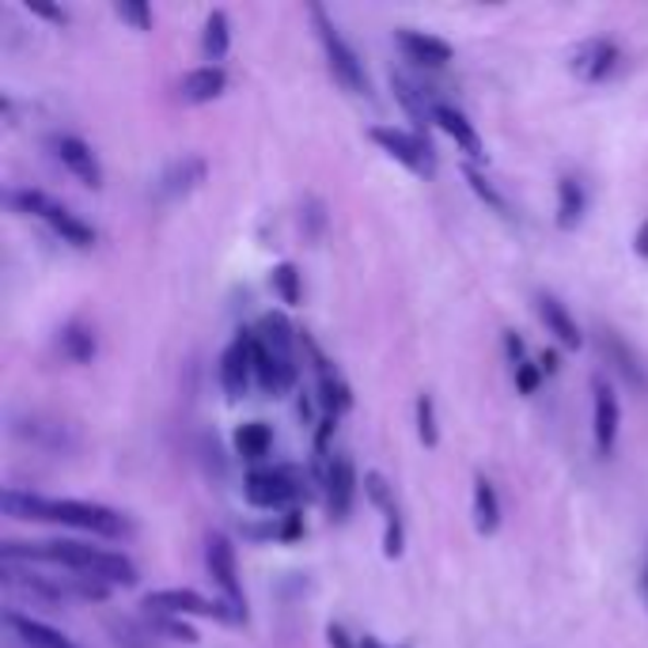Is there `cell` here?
Masks as SVG:
<instances>
[{
	"label": "cell",
	"mask_w": 648,
	"mask_h": 648,
	"mask_svg": "<svg viewBox=\"0 0 648 648\" xmlns=\"http://www.w3.org/2000/svg\"><path fill=\"white\" fill-rule=\"evenodd\" d=\"M539 380H542V368L539 364H519L516 368V387L524 391V395H535V391H539Z\"/></svg>",
	"instance_id": "e575fe53"
},
{
	"label": "cell",
	"mask_w": 648,
	"mask_h": 648,
	"mask_svg": "<svg viewBox=\"0 0 648 648\" xmlns=\"http://www.w3.org/2000/svg\"><path fill=\"white\" fill-rule=\"evenodd\" d=\"M50 148H53L58 164L65 167L72 179H80L84 187H92V190L103 187V167H99V159H95V152L87 148V144L80 141V137H69V133H61V137L50 141Z\"/></svg>",
	"instance_id": "e0dca14e"
},
{
	"label": "cell",
	"mask_w": 648,
	"mask_h": 648,
	"mask_svg": "<svg viewBox=\"0 0 648 648\" xmlns=\"http://www.w3.org/2000/svg\"><path fill=\"white\" fill-rule=\"evenodd\" d=\"M463 175H467V182H470V190H475V194H478V197H482V202H485V205H490V209H497V213H508V202H504V197H501V190H497V187H493V182H490V179H485V175H482V171H478V167H475V164H467V167H463Z\"/></svg>",
	"instance_id": "1f68e13d"
},
{
	"label": "cell",
	"mask_w": 648,
	"mask_h": 648,
	"mask_svg": "<svg viewBox=\"0 0 648 648\" xmlns=\"http://www.w3.org/2000/svg\"><path fill=\"white\" fill-rule=\"evenodd\" d=\"M4 626L12 629V637L20 641L23 648H76L69 641V637H61L58 629H50L46 622L31 619V614H20V611H8L4 614Z\"/></svg>",
	"instance_id": "ffe728a7"
},
{
	"label": "cell",
	"mask_w": 648,
	"mask_h": 648,
	"mask_svg": "<svg viewBox=\"0 0 648 648\" xmlns=\"http://www.w3.org/2000/svg\"><path fill=\"white\" fill-rule=\"evenodd\" d=\"M326 641H331V648H360V641L353 645V637H349L346 626H338V622L326 626Z\"/></svg>",
	"instance_id": "8d00e7d4"
},
{
	"label": "cell",
	"mask_w": 648,
	"mask_h": 648,
	"mask_svg": "<svg viewBox=\"0 0 648 648\" xmlns=\"http://www.w3.org/2000/svg\"><path fill=\"white\" fill-rule=\"evenodd\" d=\"M619 61H622V53L611 38H588V43H580L573 50L569 69L580 80H588V84H599V80H607L614 69H619Z\"/></svg>",
	"instance_id": "5bb4252c"
},
{
	"label": "cell",
	"mask_w": 648,
	"mask_h": 648,
	"mask_svg": "<svg viewBox=\"0 0 648 648\" xmlns=\"http://www.w3.org/2000/svg\"><path fill=\"white\" fill-rule=\"evenodd\" d=\"M368 137L380 144L391 159H398L403 167H410L413 175H432L436 171V156H432V144L421 133H406L395 125H375L368 130Z\"/></svg>",
	"instance_id": "9c48e42d"
},
{
	"label": "cell",
	"mask_w": 648,
	"mask_h": 648,
	"mask_svg": "<svg viewBox=\"0 0 648 648\" xmlns=\"http://www.w3.org/2000/svg\"><path fill=\"white\" fill-rule=\"evenodd\" d=\"M599 349H603L607 364H611L614 372H619L622 380L629 383V387H637V391L645 387V372H641V364H637L634 349H629L626 341L619 338V334H614V331H603V334H599Z\"/></svg>",
	"instance_id": "603a6c76"
},
{
	"label": "cell",
	"mask_w": 648,
	"mask_h": 648,
	"mask_svg": "<svg viewBox=\"0 0 648 648\" xmlns=\"http://www.w3.org/2000/svg\"><path fill=\"white\" fill-rule=\"evenodd\" d=\"M364 493H368V501H372L375 508L383 512V554L398 557V554H403L406 531H403V512H398L395 490H391L387 478H383L380 470H368V475H364Z\"/></svg>",
	"instance_id": "30bf717a"
},
{
	"label": "cell",
	"mask_w": 648,
	"mask_h": 648,
	"mask_svg": "<svg viewBox=\"0 0 648 648\" xmlns=\"http://www.w3.org/2000/svg\"><path fill=\"white\" fill-rule=\"evenodd\" d=\"M254 380V331H239L220 357V383L228 398H243Z\"/></svg>",
	"instance_id": "7c38bea8"
},
{
	"label": "cell",
	"mask_w": 648,
	"mask_h": 648,
	"mask_svg": "<svg viewBox=\"0 0 648 648\" xmlns=\"http://www.w3.org/2000/svg\"><path fill=\"white\" fill-rule=\"evenodd\" d=\"M591 432H596V452L599 455H611L614 452V440H619V425H622V406L619 395L607 380H591Z\"/></svg>",
	"instance_id": "4fadbf2b"
},
{
	"label": "cell",
	"mask_w": 648,
	"mask_h": 648,
	"mask_svg": "<svg viewBox=\"0 0 648 648\" xmlns=\"http://www.w3.org/2000/svg\"><path fill=\"white\" fill-rule=\"evenodd\" d=\"M243 493L254 508H288L308 490H303V475L296 467H262L247 475Z\"/></svg>",
	"instance_id": "5b68a950"
},
{
	"label": "cell",
	"mask_w": 648,
	"mask_h": 648,
	"mask_svg": "<svg viewBox=\"0 0 648 648\" xmlns=\"http://www.w3.org/2000/svg\"><path fill=\"white\" fill-rule=\"evenodd\" d=\"M144 611H164V614H197V619H220V622H239V614L228 603L205 599L194 588H159L144 596Z\"/></svg>",
	"instance_id": "ba28073f"
},
{
	"label": "cell",
	"mask_w": 648,
	"mask_h": 648,
	"mask_svg": "<svg viewBox=\"0 0 648 648\" xmlns=\"http://www.w3.org/2000/svg\"><path fill=\"white\" fill-rule=\"evenodd\" d=\"M4 562H50L61 569H72L76 576H92L103 584H122L133 588L137 584V565L130 557L115 554V550L92 547V542H4Z\"/></svg>",
	"instance_id": "6da1fadb"
},
{
	"label": "cell",
	"mask_w": 648,
	"mask_h": 648,
	"mask_svg": "<svg viewBox=\"0 0 648 648\" xmlns=\"http://www.w3.org/2000/svg\"><path fill=\"white\" fill-rule=\"evenodd\" d=\"M539 368H542V372H557V353H542Z\"/></svg>",
	"instance_id": "ab89813d"
},
{
	"label": "cell",
	"mask_w": 648,
	"mask_h": 648,
	"mask_svg": "<svg viewBox=\"0 0 648 648\" xmlns=\"http://www.w3.org/2000/svg\"><path fill=\"white\" fill-rule=\"evenodd\" d=\"M504 349H508V360L512 364H524V338H516V334H504Z\"/></svg>",
	"instance_id": "74e56055"
},
{
	"label": "cell",
	"mask_w": 648,
	"mask_h": 648,
	"mask_svg": "<svg viewBox=\"0 0 648 648\" xmlns=\"http://www.w3.org/2000/svg\"><path fill=\"white\" fill-rule=\"evenodd\" d=\"M398 46H403L406 58L418 61V65H429V69H440L452 61V46H447L444 38L425 35V31H398Z\"/></svg>",
	"instance_id": "44dd1931"
},
{
	"label": "cell",
	"mask_w": 648,
	"mask_h": 648,
	"mask_svg": "<svg viewBox=\"0 0 648 648\" xmlns=\"http://www.w3.org/2000/svg\"><path fill=\"white\" fill-rule=\"evenodd\" d=\"M539 319L565 349H580L584 334H580V326H576V319L569 315V308H565L557 296H539Z\"/></svg>",
	"instance_id": "7402d4cb"
},
{
	"label": "cell",
	"mask_w": 648,
	"mask_h": 648,
	"mask_svg": "<svg viewBox=\"0 0 648 648\" xmlns=\"http://www.w3.org/2000/svg\"><path fill=\"white\" fill-rule=\"evenodd\" d=\"M326 493V508H331L334 519H346L353 512V497H357V467L346 452H334V459L326 463V470L319 475Z\"/></svg>",
	"instance_id": "8fae6325"
},
{
	"label": "cell",
	"mask_w": 648,
	"mask_h": 648,
	"mask_svg": "<svg viewBox=\"0 0 648 648\" xmlns=\"http://www.w3.org/2000/svg\"><path fill=\"white\" fill-rule=\"evenodd\" d=\"M641 591H645V599H648V565H645V573H641Z\"/></svg>",
	"instance_id": "b9f144b4"
},
{
	"label": "cell",
	"mask_w": 648,
	"mask_h": 648,
	"mask_svg": "<svg viewBox=\"0 0 648 648\" xmlns=\"http://www.w3.org/2000/svg\"><path fill=\"white\" fill-rule=\"evenodd\" d=\"M27 8H31V12H35V15H43V20L58 23V27H65V23H69V15L61 12V8H53V4H38V0H31Z\"/></svg>",
	"instance_id": "d590c367"
},
{
	"label": "cell",
	"mask_w": 648,
	"mask_h": 648,
	"mask_svg": "<svg viewBox=\"0 0 648 648\" xmlns=\"http://www.w3.org/2000/svg\"><path fill=\"white\" fill-rule=\"evenodd\" d=\"M269 447H274V432L269 425H262V421H247V425L236 429V452L243 455V459H266Z\"/></svg>",
	"instance_id": "f1b7e54d"
},
{
	"label": "cell",
	"mask_w": 648,
	"mask_h": 648,
	"mask_svg": "<svg viewBox=\"0 0 648 648\" xmlns=\"http://www.w3.org/2000/svg\"><path fill=\"white\" fill-rule=\"evenodd\" d=\"M115 15L122 23H130L133 31H152V8L144 0H118Z\"/></svg>",
	"instance_id": "d6a6232c"
},
{
	"label": "cell",
	"mask_w": 648,
	"mask_h": 648,
	"mask_svg": "<svg viewBox=\"0 0 648 648\" xmlns=\"http://www.w3.org/2000/svg\"><path fill=\"white\" fill-rule=\"evenodd\" d=\"M308 15L319 31V43H323V50H326V65H331L334 80H338L341 87H349L353 95H364L368 76H364V65H360L357 50L338 35V27H334V20L326 15L323 4H308Z\"/></svg>",
	"instance_id": "277c9868"
},
{
	"label": "cell",
	"mask_w": 648,
	"mask_h": 648,
	"mask_svg": "<svg viewBox=\"0 0 648 648\" xmlns=\"http://www.w3.org/2000/svg\"><path fill=\"white\" fill-rule=\"evenodd\" d=\"M634 251L641 254V259H648V220L637 228V236H634Z\"/></svg>",
	"instance_id": "f35d334b"
},
{
	"label": "cell",
	"mask_w": 648,
	"mask_h": 648,
	"mask_svg": "<svg viewBox=\"0 0 648 648\" xmlns=\"http://www.w3.org/2000/svg\"><path fill=\"white\" fill-rule=\"evenodd\" d=\"M303 346H308L311 360H315V375H319V403H323L326 418H338V413H346L349 406H353V391H349V383L338 375V368L331 364L323 353H319V346L311 338H303Z\"/></svg>",
	"instance_id": "2e32d148"
},
{
	"label": "cell",
	"mask_w": 648,
	"mask_h": 648,
	"mask_svg": "<svg viewBox=\"0 0 648 648\" xmlns=\"http://www.w3.org/2000/svg\"><path fill=\"white\" fill-rule=\"evenodd\" d=\"M202 182H205V159L202 156H182L156 179V202L159 205L182 202V197L194 194Z\"/></svg>",
	"instance_id": "9a60e30c"
},
{
	"label": "cell",
	"mask_w": 648,
	"mask_h": 648,
	"mask_svg": "<svg viewBox=\"0 0 648 648\" xmlns=\"http://www.w3.org/2000/svg\"><path fill=\"white\" fill-rule=\"evenodd\" d=\"M418 436L425 447H436L440 444V432H436V406H432L429 395L418 398Z\"/></svg>",
	"instance_id": "836d02e7"
},
{
	"label": "cell",
	"mask_w": 648,
	"mask_h": 648,
	"mask_svg": "<svg viewBox=\"0 0 648 648\" xmlns=\"http://www.w3.org/2000/svg\"><path fill=\"white\" fill-rule=\"evenodd\" d=\"M360 648H383V645L375 641V637H368V634H364V637H360Z\"/></svg>",
	"instance_id": "60d3db41"
},
{
	"label": "cell",
	"mask_w": 648,
	"mask_h": 648,
	"mask_svg": "<svg viewBox=\"0 0 648 648\" xmlns=\"http://www.w3.org/2000/svg\"><path fill=\"white\" fill-rule=\"evenodd\" d=\"M4 512L12 519H31V524H65V527H80V531L92 535H107V539H118V535L130 531L122 512L107 508V504H92V501H50L38 497V493L15 490L8 485L4 490Z\"/></svg>",
	"instance_id": "7a4b0ae2"
},
{
	"label": "cell",
	"mask_w": 648,
	"mask_h": 648,
	"mask_svg": "<svg viewBox=\"0 0 648 648\" xmlns=\"http://www.w3.org/2000/svg\"><path fill=\"white\" fill-rule=\"evenodd\" d=\"M391 92H395V99L403 103V110L410 115V122L418 125V133L421 130H429L432 122H436V107H440V99L429 92V87H421V84H413L410 76H403V72H391Z\"/></svg>",
	"instance_id": "ac0fdd59"
},
{
	"label": "cell",
	"mask_w": 648,
	"mask_h": 648,
	"mask_svg": "<svg viewBox=\"0 0 648 648\" xmlns=\"http://www.w3.org/2000/svg\"><path fill=\"white\" fill-rule=\"evenodd\" d=\"M475 527L482 535H493L501 527V501H497V490H493V482L485 475L475 478Z\"/></svg>",
	"instance_id": "d4e9b609"
},
{
	"label": "cell",
	"mask_w": 648,
	"mask_h": 648,
	"mask_svg": "<svg viewBox=\"0 0 648 648\" xmlns=\"http://www.w3.org/2000/svg\"><path fill=\"white\" fill-rule=\"evenodd\" d=\"M228 43H231V35H228V15L224 12H209V20H205V35H202V53H205V61L209 65H216V61L228 53Z\"/></svg>",
	"instance_id": "f546056e"
},
{
	"label": "cell",
	"mask_w": 648,
	"mask_h": 648,
	"mask_svg": "<svg viewBox=\"0 0 648 648\" xmlns=\"http://www.w3.org/2000/svg\"><path fill=\"white\" fill-rule=\"evenodd\" d=\"M254 380L266 395H288L300 380L292 353V326L285 315H262L259 331H254Z\"/></svg>",
	"instance_id": "3957f363"
},
{
	"label": "cell",
	"mask_w": 648,
	"mask_h": 648,
	"mask_svg": "<svg viewBox=\"0 0 648 648\" xmlns=\"http://www.w3.org/2000/svg\"><path fill=\"white\" fill-rule=\"evenodd\" d=\"M144 629H148L152 637H164V641H182V645H194L197 641V629L187 626L179 614L144 611Z\"/></svg>",
	"instance_id": "4316f807"
},
{
	"label": "cell",
	"mask_w": 648,
	"mask_h": 648,
	"mask_svg": "<svg viewBox=\"0 0 648 648\" xmlns=\"http://www.w3.org/2000/svg\"><path fill=\"white\" fill-rule=\"evenodd\" d=\"M224 87H228V72L220 65H202V69H190L187 76L179 80V99L190 103V107H202V103L220 99Z\"/></svg>",
	"instance_id": "d6986e66"
},
{
	"label": "cell",
	"mask_w": 648,
	"mask_h": 648,
	"mask_svg": "<svg viewBox=\"0 0 648 648\" xmlns=\"http://www.w3.org/2000/svg\"><path fill=\"white\" fill-rule=\"evenodd\" d=\"M12 205L23 213H31V216H38V220H46L72 247H92L95 243V228H87V224L80 220V216H72L65 205L50 202L43 190H12Z\"/></svg>",
	"instance_id": "8992f818"
},
{
	"label": "cell",
	"mask_w": 648,
	"mask_h": 648,
	"mask_svg": "<svg viewBox=\"0 0 648 648\" xmlns=\"http://www.w3.org/2000/svg\"><path fill=\"white\" fill-rule=\"evenodd\" d=\"M269 285H274V292L281 296L285 303H300L303 300L300 269H296L292 262H281V266H274V274H269Z\"/></svg>",
	"instance_id": "4dcf8cb0"
},
{
	"label": "cell",
	"mask_w": 648,
	"mask_h": 648,
	"mask_svg": "<svg viewBox=\"0 0 648 648\" xmlns=\"http://www.w3.org/2000/svg\"><path fill=\"white\" fill-rule=\"evenodd\" d=\"M584 209H588V197H584L580 182H576V179L557 182V228L573 231L576 224L584 220Z\"/></svg>",
	"instance_id": "484cf974"
},
{
	"label": "cell",
	"mask_w": 648,
	"mask_h": 648,
	"mask_svg": "<svg viewBox=\"0 0 648 648\" xmlns=\"http://www.w3.org/2000/svg\"><path fill=\"white\" fill-rule=\"evenodd\" d=\"M205 569H209L213 584L220 588L224 603L239 614V622L247 619V599H243V580H239V562H236V547H231L228 535L213 531L205 539Z\"/></svg>",
	"instance_id": "52a82bcc"
},
{
	"label": "cell",
	"mask_w": 648,
	"mask_h": 648,
	"mask_svg": "<svg viewBox=\"0 0 648 648\" xmlns=\"http://www.w3.org/2000/svg\"><path fill=\"white\" fill-rule=\"evenodd\" d=\"M58 349H61V357L72 360V364H87V360L95 357V334H92V326L69 323L65 331H61V338H58Z\"/></svg>",
	"instance_id": "83f0119b"
},
{
	"label": "cell",
	"mask_w": 648,
	"mask_h": 648,
	"mask_svg": "<svg viewBox=\"0 0 648 648\" xmlns=\"http://www.w3.org/2000/svg\"><path fill=\"white\" fill-rule=\"evenodd\" d=\"M436 125L455 144H459L467 156H482V137H478V130L467 122V115H463V110L452 107V103H440V107H436Z\"/></svg>",
	"instance_id": "cb8c5ba5"
}]
</instances>
